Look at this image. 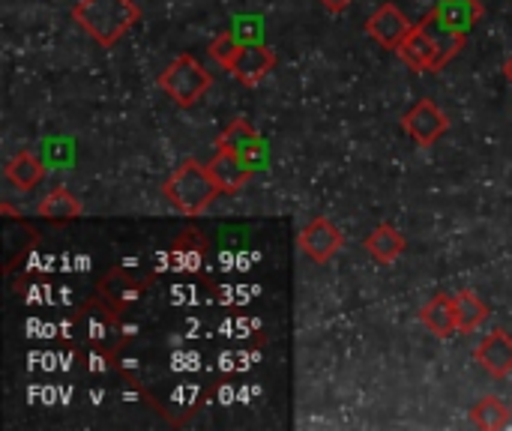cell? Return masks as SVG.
Returning <instances> with one entry per match:
<instances>
[{"label": "cell", "mask_w": 512, "mask_h": 431, "mask_svg": "<svg viewBox=\"0 0 512 431\" xmlns=\"http://www.w3.org/2000/svg\"><path fill=\"white\" fill-rule=\"evenodd\" d=\"M234 36L246 45V42H264L261 39V30H264V21L261 18H255V15H240V18H234Z\"/></svg>", "instance_id": "cell-20"}, {"label": "cell", "mask_w": 512, "mask_h": 431, "mask_svg": "<svg viewBox=\"0 0 512 431\" xmlns=\"http://www.w3.org/2000/svg\"><path fill=\"white\" fill-rule=\"evenodd\" d=\"M210 72L192 57V54H180L162 75H159V87L168 93V99H174L180 108L195 105L207 87H210Z\"/></svg>", "instance_id": "cell-4"}, {"label": "cell", "mask_w": 512, "mask_h": 431, "mask_svg": "<svg viewBox=\"0 0 512 431\" xmlns=\"http://www.w3.org/2000/svg\"><path fill=\"white\" fill-rule=\"evenodd\" d=\"M165 198L183 213V216H201L213 201L216 195H222L219 183L213 180L210 168L201 165L198 159H189L183 162L165 183Z\"/></svg>", "instance_id": "cell-3"}, {"label": "cell", "mask_w": 512, "mask_h": 431, "mask_svg": "<svg viewBox=\"0 0 512 431\" xmlns=\"http://www.w3.org/2000/svg\"><path fill=\"white\" fill-rule=\"evenodd\" d=\"M366 252L378 261V264H396L399 255L405 252V237L393 228V225H378L369 237H366Z\"/></svg>", "instance_id": "cell-16"}, {"label": "cell", "mask_w": 512, "mask_h": 431, "mask_svg": "<svg viewBox=\"0 0 512 431\" xmlns=\"http://www.w3.org/2000/svg\"><path fill=\"white\" fill-rule=\"evenodd\" d=\"M318 3H324L327 12H345L354 0H318Z\"/></svg>", "instance_id": "cell-21"}, {"label": "cell", "mask_w": 512, "mask_h": 431, "mask_svg": "<svg viewBox=\"0 0 512 431\" xmlns=\"http://www.w3.org/2000/svg\"><path fill=\"white\" fill-rule=\"evenodd\" d=\"M468 36L447 30L432 12L414 27V33L402 42L399 57L414 69V72H441L462 48Z\"/></svg>", "instance_id": "cell-1"}, {"label": "cell", "mask_w": 512, "mask_h": 431, "mask_svg": "<svg viewBox=\"0 0 512 431\" xmlns=\"http://www.w3.org/2000/svg\"><path fill=\"white\" fill-rule=\"evenodd\" d=\"M45 177V165L30 153V150H18L9 162H6V180L21 189V192H33L39 186V180Z\"/></svg>", "instance_id": "cell-14"}, {"label": "cell", "mask_w": 512, "mask_h": 431, "mask_svg": "<svg viewBox=\"0 0 512 431\" xmlns=\"http://www.w3.org/2000/svg\"><path fill=\"white\" fill-rule=\"evenodd\" d=\"M432 15L453 33L468 36L471 27L483 18V3L480 0H438Z\"/></svg>", "instance_id": "cell-11"}, {"label": "cell", "mask_w": 512, "mask_h": 431, "mask_svg": "<svg viewBox=\"0 0 512 431\" xmlns=\"http://www.w3.org/2000/svg\"><path fill=\"white\" fill-rule=\"evenodd\" d=\"M36 213H39V219H48V222H69V219H81L84 207H81V201L69 189L57 186V189H51L39 201Z\"/></svg>", "instance_id": "cell-15"}, {"label": "cell", "mask_w": 512, "mask_h": 431, "mask_svg": "<svg viewBox=\"0 0 512 431\" xmlns=\"http://www.w3.org/2000/svg\"><path fill=\"white\" fill-rule=\"evenodd\" d=\"M414 27H417V24L402 12L396 3L378 6V9L369 15V21H366V33H369L378 45L393 48V51L402 48V42L414 33Z\"/></svg>", "instance_id": "cell-5"}, {"label": "cell", "mask_w": 512, "mask_h": 431, "mask_svg": "<svg viewBox=\"0 0 512 431\" xmlns=\"http://www.w3.org/2000/svg\"><path fill=\"white\" fill-rule=\"evenodd\" d=\"M474 357L489 375L507 378V375H512V336L504 330H495L489 339H483V345L477 348Z\"/></svg>", "instance_id": "cell-12"}, {"label": "cell", "mask_w": 512, "mask_h": 431, "mask_svg": "<svg viewBox=\"0 0 512 431\" xmlns=\"http://www.w3.org/2000/svg\"><path fill=\"white\" fill-rule=\"evenodd\" d=\"M141 12L132 0H78L72 6V21L99 45L111 48L138 24Z\"/></svg>", "instance_id": "cell-2"}, {"label": "cell", "mask_w": 512, "mask_h": 431, "mask_svg": "<svg viewBox=\"0 0 512 431\" xmlns=\"http://www.w3.org/2000/svg\"><path fill=\"white\" fill-rule=\"evenodd\" d=\"M512 420V408H507L501 399H495V396H486V399H480L474 408H471V423L477 426V429H486V431H501L510 426Z\"/></svg>", "instance_id": "cell-17"}, {"label": "cell", "mask_w": 512, "mask_h": 431, "mask_svg": "<svg viewBox=\"0 0 512 431\" xmlns=\"http://www.w3.org/2000/svg\"><path fill=\"white\" fill-rule=\"evenodd\" d=\"M456 315H459V333H474L489 318V306L474 291H459L456 294Z\"/></svg>", "instance_id": "cell-18"}, {"label": "cell", "mask_w": 512, "mask_h": 431, "mask_svg": "<svg viewBox=\"0 0 512 431\" xmlns=\"http://www.w3.org/2000/svg\"><path fill=\"white\" fill-rule=\"evenodd\" d=\"M297 243H300V249H303L306 258H312L315 264H327V261H333V258L342 252L345 237H342V231H339L330 219L318 216V219H312V222L300 231Z\"/></svg>", "instance_id": "cell-8"}, {"label": "cell", "mask_w": 512, "mask_h": 431, "mask_svg": "<svg viewBox=\"0 0 512 431\" xmlns=\"http://www.w3.org/2000/svg\"><path fill=\"white\" fill-rule=\"evenodd\" d=\"M240 39L234 36V30H225V33H219L213 42H210V60H216L219 66H231V60L237 57V51H240Z\"/></svg>", "instance_id": "cell-19"}, {"label": "cell", "mask_w": 512, "mask_h": 431, "mask_svg": "<svg viewBox=\"0 0 512 431\" xmlns=\"http://www.w3.org/2000/svg\"><path fill=\"white\" fill-rule=\"evenodd\" d=\"M423 324L429 333H435L438 339H447L459 330V315H456V297L450 294H438L423 306Z\"/></svg>", "instance_id": "cell-13"}, {"label": "cell", "mask_w": 512, "mask_h": 431, "mask_svg": "<svg viewBox=\"0 0 512 431\" xmlns=\"http://www.w3.org/2000/svg\"><path fill=\"white\" fill-rule=\"evenodd\" d=\"M207 168H210V174H213V180L219 183V189L225 192V195H234V192H240L252 177H255V165L249 162V159H243V156H237V153H231V150H216V156L207 162Z\"/></svg>", "instance_id": "cell-9"}, {"label": "cell", "mask_w": 512, "mask_h": 431, "mask_svg": "<svg viewBox=\"0 0 512 431\" xmlns=\"http://www.w3.org/2000/svg\"><path fill=\"white\" fill-rule=\"evenodd\" d=\"M504 72H507V78H510V81H512V57H510V60H507V63H504Z\"/></svg>", "instance_id": "cell-22"}, {"label": "cell", "mask_w": 512, "mask_h": 431, "mask_svg": "<svg viewBox=\"0 0 512 431\" xmlns=\"http://www.w3.org/2000/svg\"><path fill=\"white\" fill-rule=\"evenodd\" d=\"M402 129H405L420 147H432L438 138L447 135L450 120H447V114H444L432 99H420V102L402 117Z\"/></svg>", "instance_id": "cell-7"}, {"label": "cell", "mask_w": 512, "mask_h": 431, "mask_svg": "<svg viewBox=\"0 0 512 431\" xmlns=\"http://www.w3.org/2000/svg\"><path fill=\"white\" fill-rule=\"evenodd\" d=\"M273 69H276V51L270 45H264V42H246V45H240L237 57L228 66V72L234 75V81H240L243 87L261 84Z\"/></svg>", "instance_id": "cell-6"}, {"label": "cell", "mask_w": 512, "mask_h": 431, "mask_svg": "<svg viewBox=\"0 0 512 431\" xmlns=\"http://www.w3.org/2000/svg\"><path fill=\"white\" fill-rule=\"evenodd\" d=\"M219 147L231 150L243 159H249L255 168H261L267 162V144L261 141V135L255 132V126L249 120H234L228 123V129L219 135Z\"/></svg>", "instance_id": "cell-10"}]
</instances>
